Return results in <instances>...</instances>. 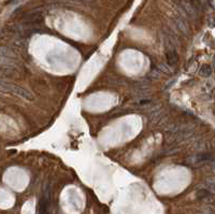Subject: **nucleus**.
<instances>
[{
	"label": "nucleus",
	"instance_id": "f257e3e1",
	"mask_svg": "<svg viewBox=\"0 0 215 214\" xmlns=\"http://www.w3.org/2000/svg\"><path fill=\"white\" fill-rule=\"evenodd\" d=\"M209 196V193L208 192H205V191H199L198 193H197V197L198 198H205V197H208Z\"/></svg>",
	"mask_w": 215,
	"mask_h": 214
}]
</instances>
